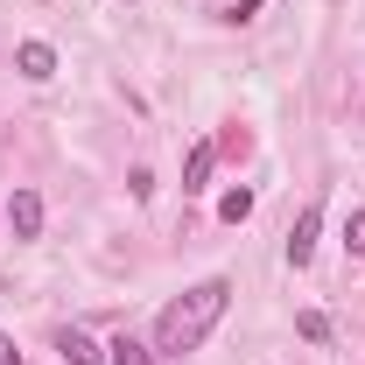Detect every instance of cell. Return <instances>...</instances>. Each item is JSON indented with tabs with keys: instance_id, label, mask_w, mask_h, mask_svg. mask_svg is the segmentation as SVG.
Wrapping results in <instances>:
<instances>
[{
	"instance_id": "cell-1",
	"label": "cell",
	"mask_w": 365,
	"mask_h": 365,
	"mask_svg": "<svg viewBox=\"0 0 365 365\" xmlns=\"http://www.w3.org/2000/svg\"><path fill=\"white\" fill-rule=\"evenodd\" d=\"M232 309V281L225 274H211V281H197V288H182L176 302L155 317V359H190Z\"/></svg>"
},
{
	"instance_id": "cell-2",
	"label": "cell",
	"mask_w": 365,
	"mask_h": 365,
	"mask_svg": "<svg viewBox=\"0 0 365 365\" xmlns=\"http://www.w3.org/2000/svg\"><path fill=\"white\" fill-rule=\"evenodd\" d=\"M7 232L14 239H43V197L36 190H14L7 197Z\"/></svg>"
},
{
	"instance_id": "cell-3",
	"label": "cell",
	"mask_w": 365,
	"mask_h": 365,
	"mask_svg": "<svg viewBox=\"0 0 365 365\" xmlns=\"http://www.w3.org/2000/svg\"><path fill=\"white\" fill-rule=\"evenodd\" d=\"M211 169H218V140H197L190 162H182V197H204L211 190Z\"/></svg>"
},
{
	"instance_id": "cell-4",
	"label": "cell",
	"mask_w": 365,
	"mask_h": 365,
	"mask_svg": "<svg viewBox=\"0 0 365 365\" xmlns=\"http://www.w3.org/2000/svg\"><path fill=\"white\" fill-rule=\"evenodd\" d=\"M317 232H323V211L309 204V211L288 225V267H309V253H317Z\"/></svg>"
},
{
	"instance_id": "cell-5",
	"label": "cell",
	"mask_w": 365,
	"mask_h": 365,
	"mask_svg": "<svg viewBox=\"0 0 365 365\" xmlns=\"http://www.w3.org/2000/svg\"><path fill=\"white\" fill-rule=\"evenodd\" d=\"M14 71H21L29 85H43V78H56V49L49 43H21L14 49Z\"/></svg>"
},
{
	"instance_id": "cell-6",
	"label": "cell",
	"mask_w": 365,
	"mask_h": 365,
	"mask_svg": "<svg viewBox=\"0 0 365 365\" xmlns=\"http://www.w3.org/2000/svg\"><path fill=\"white\" fill-rule=\"evenodd\" d=\"M56 351H63V365H106V351L91 344L85 330H56Z\"/></svg>"
},
{
	"instance_id": "cell-7",
	"label": "cell",
	"mask_w": 365,
	"mask_h": 365,
	"mask_svg": "<svg viewBox=\"0 0 365 365\" xmlns=\"http://www.w3.org/2000/svg\"><path fill=\"white\" fill-rule=\"evenodd\" d=\"M106 365H155V344H140V337H127V330H120V337L106 344Z\"/></svg>"
},
{
	"instance_id": "cell-8",
	"label": "cell",
	"mask_w": 365,
	"mask_h": 365,
	"mask_svg": "<svg viewBox=\"0 0 365 365\" xmlns=\"http://www.w3.org/2000/svg\"><path fill=\"white\" fill-rule=\"evenodd\" d=\"M218 218H225V225H246V218H253V190H225V197H218Z\"/></svg>"
},
{
	"instance_id": "cell-9",
	"label": "cell",
	"mask_w": 365,
	"mask_h": 365,
	"mask_svg": "<svg viewBox=\"0 0 365 365\" xmlns=\"http://www.w3.org/2000/svg\"><path fill=\"white\" fill-rule=\"evenodd\" d=\"M344 253H351V260H365V211H351V218H344Z\"/></svg>"
},
{
	"instance_id": "cell-10",
	"label": "cell",
	"mask_w": 365,
	"mask_h": 365,
	"mask_svg": "<svg viewBox=\"0 0 365 365\" xmlns=\"http://www.w3.org/2000/svg\"><path fill=\"white\" fill-rule=\"evenodd\" d=\"M295 330H302L309 344H323V337H330V317H323V309H302V323H295Z\"/></svg>"
},
{
	"instance_id": "cell-11",
	"label": "cell",
	"mask_w": 365,
	"mask_h": 365,
	"mask_svg": "<svg viewBox=\"0 0 365 365\" xmlns=\"http://www.w3.org/2000/svg\"><path fill=\"white\" fill-rule=\"evenodd\" d=\"M225 21H232V29H246V21H260V0H232V7H225Z\"/></svg>"
},
{
	"instance_id": "cell-12",
	"label": "cell",
	"mask_w": 365,
	"mask_h": 365,
	"mask_svg": "<svg viewBox=\"0 0 365 365\" xmlns=\"http://www.w3.org/2000/svg\"><path fill=\"white\" fill-rule=\"evenodd\" d=\"M218 155H246V127H225L218 134Z\"/></svg>"
},
{
	"instance_id": "cell-13",
	"label": "cell",
	"mask_w": 365,
	"mask_h": 365,
	"mask_svg": "<svg viewBox=\"0 0 365 365\" xmlns=\"http://www.w3.org/2000/svg\"><path fill=\"white\" fill-rule=\"evenodd\" d=\"M0 365H21V351H14V337L0 330Z\"/></svg>"
}]
</instances>
